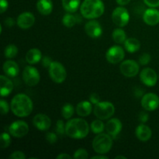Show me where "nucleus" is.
<instances>
[{
  "label": "nucleus",
  "instance_id": "f257e3e1",
  "mask_svg": "<svg viewBox=\"0 0 159 159\" xmlns=\"http://www.w3.org/2000/svg\"><path fill=\"white\" fill-rule=\"evenodd\" d=\"M10 107L15 116L26 117L32 113L34 104L29 96L23 93H20L12 98Z\"/></svg>",
  "mask_w": 159,
  "mask_h": 159
},
{
  "label": "nucleus",
  "instance_id": "f03ea898",
  "mask_svg": "<svg viewBox=\"0 0 159 159\" xmlns=\"http://www.w3.org/2000/svg\"><path fill=\"white\" fill-rule=\"evenodd\" d=\"M89 129L88 123L82 118L69 120L65 125L66 134L74 139L85 138L89 134Z\"/></svg>",
  "mask_w": 159,
  "mask_h": 159
},
{
  "label": "nucleus",
  "instance_id": "7ed1b4c3",
  "mask_svg": "<svg viewBox=\"0 0 159 159\" xmlns=\"http://www.w3.org/2000/svg\"><path fill=\"white\" fill-rule=\"evenodd\" d=\"M105 6L102 0H84L80 6L81 14L84 18L94 20L103 14Z\"/></svg>",
  "mask_w": 159,
  "mask_h": 159
},
{
  "label": "nucleus",
  "instance_id": "20e7f679",
  "mask_svg": "<svg viewBox=\"0 0 159 159\" xmlns=\"http://www.w3.org/2000/svg\"><path fill=\"white\" fill-rule=\"evenodd\" d=\"M113 146V138L108 134H99L93 141V148L97 154L108 153Z\"/></svg>",
  "mask_w": 159,
  "mask_h": 159
},
{
  "label": "nucleus",
  "instance_id": "39448f33",
  "mask_svg": "<svg viewBox=\"0 0 159 159\" xmlns=\"http://www.w3.org/2000/svg\"><path fill=\"white\" fill-rule=\"evenodd\" d=\"M93 113L98 119L105 120L110 119L114 114L115 107L113 104L110 102H107V101L99 102L95 105Z\"/></svg>",
  "mask_w": 159,
  "mask_h": 159
},
{
  "label": "nucleus",
  "instance_id": "423d86ee",
  "mask_svg": "<svg viewBox=\"0 0 159 159\" xmlns=\"http://www.w3.org/2000/svg\"><path fill=\"white\" fill-rule=\"evenodd\" d=\"M49 69V75L52 81L56 83H62L67 77L66 69L62 64L57 61H53Z\"/></svg>",
  "mask_w": 159,
  "mask_h": 159
},
{
  "label": "nucleus",
  "instance_id": "0eeeda50",
  "mask_svg": "<svg viewBox=\"0 0 159 159\" xmlns=\"http://www.w3.org/2000/svg\"><path fill=\"white\" fill-rule=\"evenodd\" d=\"M112 20L119 27L127 26L130 20V15L127 9L121 6L116 7L112 13Z\"/></svg>",
  "mask_w": 159,
  "mask_h": 159
},
{
  "label": "nucleus",
  "instance_id": "6e6552de",
  "mask_svg": "<svg viewBox=\"0 0 159 159\" xmlns=\"http://www.w3.org/2000/svg\"><path fill=\"white\" fill-rule=\"evenodd\" d=\"M23 79L29 86H35L40 80L38 70L33 66H26L23 71Z\"/></svg>",
  "mask_w": 159,
  "mask_h": 159
},
{
  "label": "nucleus",
  "instance_id": "1a4fd4ad",
  "mask_svg": "<svg viewBox=\"0 0 159 159\" xmlns=\"http://www.w3.org/2000/svg\"><path fill=\"white\" fill-rule=\"evenodd\" d=\"M120 70L123 75L127 78H133L135 77L139 72L140 66L135 61L126 60L121 63Z\"/></svg>",
  "mask_w": 159,
  "mask_h": 159
},
{
  "label": "nucleus",
  "instance_id": "9d476101",
  "mask_svg": "<svg viewBox=\"0 0 159 159\" xmlns=\"http://www.w3.org/2000/svg\"><path fill=\"white\" fill-rule=\"evenodd\" d=\"M9 131L12 137L17 138H23L29 132V126L25 121L16 120L10 124Z\"/></svg>",
  "mask_w": 159,
  "mask_h": 159
},
{
  "label": "nucleus",
  "instance_id": "9b49d317",
  "mask_svg": "<svg viewBox=\"0 0 159 159\" xmlns=\"http://www.w3.org/2000/svg\"><path fill=\"white\" fill-rule=\"evenodd\" d=\"M141 107L147 111H154L159 107V97L155 93H147L141 98Z\"/></svg>",
  "mask_w": 159,
  "mask_h": 159
},
{
  "label": "nucleus",
  "instance_id": "f8f14e48",
  "mask_svg": "<svg viewBox=\"0 0 159 159\" xmlns=\"http://www.w3.org/2000/svg\"><path fill=\"white\" fill-rule=\"evenodd\" d=\"M124 57H125L124 50L123 49V48H121L120 46H118V45L111 47L106 54L107 60L108 61V62L113 64V65L122 61Z\"/></svg>",
  "mask_w": 159,
  "mask_h": 159
},
{
  "label": "nucleus",
  "instance_id": "ddd939ff",
  "mask_svg": "<svg viewBox=\"0 0 159 159\" xmlns=\"http://www.w3.org/2000/svg\"><path fill=\"white\" fill-rule=\"evenodd\" d=\"M140 79L144 85L152 87L155 86L158 82V75L154 69L151 68H145L141 71Z\"/></svg>",
  "mask_w": 159,
  "mask_h": 159
},
{
  "label": "nucleus",
  "instance_id": "4468645a",
  "mask_svg": "<svg viewBox=\"0 0 159 159\" xmlns=\"http://www.w3.org/2000/svg\"><path fill=\"white\" fill-rule=\"evenodd\" d=\"M85 31L89 37L92 38H98L102 35V28L99 22L95 20H90L85 23Z\"/></svg>",
  "mask_w": 159,
  "mask_h": 159
},
{
  "label": "nucleus",
  "instance_id": "2eb2a0df",
  "mask_svg": "<svg viewBox=\"0 0 159 159\" xmlns=\"http://www.w3.org/2000/svg\"><path fill=\"white\" fill-rule=\"evenodd\" d=\"M35 23V16L30 12H25L20 14L16 20V24L23 30L30 29Z\"/></svg>",
  "mask_w": 159,
  "mask_h": 159
},
{
  "label": "nucleus",
  "instance_id": "dca6fc26",
  "mask_svg": "<svg viewBox=\"0 0 159 159\" xmlns=\"http://www.w3.org/2000/svg\"><path fill=\"white\" fill-rule=\"evenodd\" d=\"M33 124L34 127L39 130L45 131L50 128L51 125V120L48 116L43 113H38L35 115L33 119Z\"/></svg>",
  "mask_w": 159,
  "mask_h": 159
},
{
  "label": "nucleus",
  "instance_id": "f3484780",
  "mask_svg": "<svg viewBox=\"0 0 159 159\" xmlns=\"http://www.w3.org/2000/svg\"><path fill=\"white\" fill-rule=\"evenodd\" d=\"M122 123L117 118H112L106 124V130L113 138H116L122 130Z\"/></svg>",
  "mask_w": 159,
  "mask_h": 159
},
{
  "label": "nucleus",
  "instance_id": "a211bd4d",
  "mask_svg": "<svg viewBox=\"0 0 159 159\" xmlns=\"http://www.w3.org/2000/svg\"><path fill=\"white\" fill-rule=\"evenodd\" d=\"M144 23L149 26H155L159 23V11L154 8L146 9L143 15Z\"/></svg>",
  "mask_w": 159,
  "mask_h": 159
},
{
  "label": "nucleus",
  "instance_id": "6ab92c4d",
  "mask_svg": "<svg viewBox=\"0 0 159 159\" xmlns=\"http://www.w3.org/2000/svg\"><path fill=\"white\" fill-rule=\"evenodd\" d=\"M135 135L139 141L146 142L149 141L152 136V131L148 126L145 124H140L135 130Z\"/></svg>",
  "mask_w": 159,
  "mask_h": 159
},
{
  "label": "nucleus",
  "instance_id": "aec40b11",
  "mask_svg": "<svg viewBox=\"0 0 159 159\" xmlns=\"http://www.w3.org/2000/svg\"><path fill=\"white\" fill-rule=\"evenodd\" d=\"M2 69L5 74L11 78L16 77V76L18 75L19 71H20V68H19L16 62L12 60L5 61L4 64H3Z\"/></svg>",
  "mask_w": 159,
  "mask_h": 159
},
{
  "label": "nucleus",
  "instance_id": "412c9836",
  "mask_svg": "<svg viewBox=\"0 0 159 159\" xmlns=\"http://www.w3.org/2000/svg\"><path fill=\"white\" fill-rule=\"evenodd\" d=\"M93 111V103L90 101H82L76 107V112L79 116L85 117L91 114Z\"/></svg>",
  "mask_w": 159,
  "mask_h": 159
},
{
  "label": "nucleus",
  "instance_id": "4be33fe9",
  "mask_svg": "<svg viewBox=\"0 0 159 159\" xmlns=\"http://www.w3.org/2000/svg\"><path fill=\"white\" fill-rule=\"evenodd\" d=\"M0 81H1V96L2 97H5L7 96L12 93V89H13V84L12 82L7 78L6 76L2 75L0 76Z\"/></svg>",
  "mask_w": 159,
  "mask_h": 159
},
{
  "label": "nucleus",
  "instance_id": "5701e85b",
  "mask_svg": "<svg viewBox=\"0 0 159 159\" xmlns=\"http://www.w3.org/2000/svg\"><path fill=\"white\" fill-rule=\"evenodd\" d=\"M36 6L38 12L43 16L50 15L53 10V3L51 0H38Z\"/></svg>",
  "mask_w": 159,
  "mask_h": 159
},
{
  "label": "nucleus",
  "instance_id": "b1692460",
  "mask_svg": "<svg viewBox=\"0 0 159 159\" xmlns=\"http://www.w3.org/2000/svg\"><path fill=\"white\" fill-rule=\"evenodd\" d=\"M42 53L37 48H32L29 50L26 54V61L30 65H35L40 61L42 59Z\"/></svg>",
  "mask_w": 159,
  "mask_h": 159
},
{
  "label": "nucleus",
  "instance_id": "393cba45",
  "mask_svg": "<svg viewBox=\"0 0 159 159\" xmlns=\"http://www.w3.org/2000/svg\"><path fill=\"white\" fill-rule=\"evenodd\" d=\"M141 48V43L136 38H128L124 42V48L129 53H135L139 51Z\"/></svg>",
  "mask_w": 159,
  "mask_h": 159
},
{
  "label": "nucleus",
  "instance_id": "a878e982",
  "mask_svg": "<svg viewBox=\"0 0 159 159\" xmlns=\"http://www.w3.org/2000/svg\"><path fill=\"white\" fill-rule=\"evenodd\" d=\"M81 0H62L63 8L68 12H75L80 6Z\"/></svg>",
  "mask_w": 159,
  "mask_h": 159
},
{
  "label": "nucleus",
  "instance_id": "bb28decb",
  "mask_svg": "<svg viewBox=\"0 0 159 159\" xmlns=\"http://www.w3.org/2000/svg\"><path fill=\"white\" fill-rule=\"evenodd\" d=\"M79 16H74L71 14V12L65 14L64 17L62 18V23L64 26H65L68 28H71L75 26L77 23H79L80 20L79 19Z\"/></svg>",
  "mask_w": 159,
  "mask_h": 159
},
{
  "label": "nucleus",
  "instance_id": "cd10ccee",
  "mask_svg": "<svg viewBox=\"0 0 159 159\" xmlns=\"http://www.w3.org/2000/svg\"><path fill=\"white\" fill-rule=\"evenodd\" d=\"M112 37H113V40L115 43H124L125 40H127V35H126V32L121 28H117L113 30V34H112Z\"/></svg>",
  "mask_w": 159,
  "mask_h": 159
},
{
  "label": "nucleus",
  "instance_id": "c85d7f7f",
  "mask_svg": "<svg viewBox=\"0 0 159 159\" xmlns=\"http://www.w3.org/2000/svg\"><path fill=\"white\" fill-rule=\"evenodd\" d=\"M106 127L104 123L102 122V120H96L93 121L90 125V129H91L92 132H93L96 134H99L103 132V130H105Z\"/></svg>",
  "mask_w": 159,
  "mask_h": 159
},
{
  "label": "nucleus",
  "instance_id": "c756f323",
  "mask_svg": "<svg viewBox=\"0 0 159 159\" xmlns=\"http://www.w3.org/2000/svg\"><path fill=\"white\" fill-rule=\"evenodd\" d=\"M75 113L74 107L71 103H66L62 107L61 115L65 119L69 120Z\"/></svg>",
  "mask_w": 159,
  "mask_h": 159
},
{
  "label": "nucleus",
  "instance_id": "7c9ffc66",
  "mask_svg": "<svg viewBox=\"0 0 159 159\" xmlns=\"http://www.w3.org/2000/svg\"><path fill=\"white\" fill-rule=\"evenodd\" d=\"M18 54V48L16 45L9 44L6 47L4 50V55L7 58H13Z\"/></svg>",
  "mask_w": 159,
  "mask_h": 159
},
{
  "label": "nucleus",
  "instance_id": "2f4dec72",
  "mask_svg": "<svg viewBox=\"0 0 159 159\" xmlns=\"http://www.w3.org/2000/svg\"><path fill=\"white\" fill-rule=\"evenodd\" d=\"M11 144V137L6 132H3L1 134V147L4 149L9 147Z\"/></svg>",
  "mask_w": 159,
  "mask_h": 159
},
{
  "label": "nucleus",
  "instance_id": "473e14b6",
  "mask_svg": "<svg viewBox=\"0 0 159 159\" xmlns=\"http://www.w3.org/2000/svg\"><path fill=\"white\" fill-rule=\"evenodd\" d=\"M65 125L64 121L62 120H58L56 124V127H55V130L57 132V134L58 135H62L64 134H66V131H65Z\"/></svg>",
  "mask_w": 159,
  "mask_h": 159
},
{
  "label": "nucleus",
  "instance_id": "72a5a7b5",
  "mask_svg": "<svg viewBox=\"0 0 159 159\" xmlns=\"http://www.w3.org/2000/svg\"><path fill=\"white\" fill-rule=\"evenodd\" d=\"M73 158L76 159H85L89 158L88 152L85 149L79 148L77 151H75L73 155Z\"/></svg>",
  "mask_w": 159,
  "mask_h": 159
},
{
  "label": "nucleus",
  "instance_id": "f704fd0d",
  "mask_svg": "<svg viewBox=\"0 0 159 159\" xmlns=\"http://www.w3.org/2000/svg\"><path fill=\"white\" fill-rule=\"evenodd\" d=\"M9 106L8 104L7 101L4 100V99H1L0 100V111H1L2 115H6L9 113Z\"/></svg>",
  "mask_w": 159,
  "mask_h": 159
},
{
  "label": "nucleus",
  "instance_id": "c9c22d12",
  "mask_svg": "<svg viewBox=\"0 0 159 159\" xmlns=\"http://www.w3.org/2000/svg\"><path fill=\"white\" fill-rule=\"evenodd\" d=\"M151 59H152V57H151L150 54H148V53H144V54H141V55L140 56L139 60L138 61H139L140 65H147L151 61Z\"/></svg>",
  "mask_w": 159,
  "mask_h": 159
},
{
  "label": "nucleus",
  "instance_id": "e433bc0d",
  "mask_svg": "<svg viewBox=\"0 0 159 159\" xmlns=\"http://www.w3.org/2000/svg\"><path fill=\"white\" fill-rule=\"evenodd\" d=\"M45 138H46V141H48L49 144H55L57 141V136L56 134L53 133V132H49L46 134L45 136Z\"/></svg>",
  "mask_w": 159,
  "mask_h": 159
},
{
  "label": "nucleus",
  "instance_id": "4c0bfd02",
  "mask_svg": "<svg viewBox=\"0 0 159 159\" xmlns=\"http://www.w3.org/2000/svg\"><path fill=\"white\" fill-rule=\"evenodd\" d=\"M10 159H25L26 158V155L23 152H20V151H16L13 153L11 154L9 156Z\"/></svg>",
  "mask_w": 159,
  "mask_h": 159
},
{
  "label": "nucleus",
  "instance_id": "58836bf2",
  "mask_svg": "<svg viewBox=\"0 0 159 159\" xmlns=\"http://www.w3.org/2000/svg\"><path fill=\"white\" fill-rule=\"evenodd\" d=\"M52 62L53 61L52 60H51V58L50 57H48V56H44V57H42L41 59L42 65L46 68H49L51 65L52 64Z\"/></svg>",
  "mask_w": 159,
  "mask_h": 159
},
{
  "label": "nucleus",
  "instance_id": "ea45409f",
  "mask_svg": "<svg viewBox=\"0 0 159 159\" xmlns=\"http://www.w3.org/2000/svg\"><path fill=\"white\" fill-rule=\"evenodd\" d=\"M144 3L151 8H155L159 6V0H144Z\"/></svg>",
  "mask_w": 159,
  "mask_h": 159
},
{
  "label": "nucleus",
  "instance_id": "a19ab883",
  "mask_svg": "<svg viewBox=\"0 0 159 159\" xmlns=\"http://www.w3.org/2000/svg\"><path fill=\"white\" fill-rule=\"evenodd\" d=\"M89 101L93 104L96 105L98 102H100V98H99V95L96 94V93H92L91 96H90L89 97Z\"/></svg>",
  "mask_w": 159,
  "mask_h": 159
},
{
  "label": "nucleus",
  "instance_id": "79ce46f5",
  "mask_svg": "<svg viewBox=\"0 0 159 159\" xmlns=\"http://www.w3.org/2000/svg\"><path fill=\"white\" fill-rule=\"evenodd\" d=\"M8 2L7 0H0V12L3 13L4 12H6V9H8Z\"/></svg>",
  "mask_w": 159,
  "mask_h": 159
},
{
  "label": "nucleus",
  "instance_id": "37998d69",
  "mask_svg": "<svg viewBox=\"0 0 159 159\" xmlns=\"http://www.w3.org/2000/svg\"><path fill=\"white\" fill-rule=\"evenodd\" d=\"M16 23V22H15V20L12 18H11V17H8V18L5 19L4 20L5 26H8V27H12Z\"/></svg>",
  "mask_w": 159,
  "mask_h": 159
},
{
  "label": "nucleus",
  "instance_id": "c03bdc74",
  "mask_svg": "<svg viewBox=\"0 0 159 159\" xmlns=\"http://www.w3.org/2000/svg\"><path fill=\"white\" fill-rule=\"evenodd\" d=\"M139 120L141 121V123H146L149 119L148 114L145 112H141L139 114Z\"/></svg>",
  "mask_w": 159,
  "mask_h": 159
},
{
  "label": "nucleus",
  "instance_id": "a18cd8bd",
  "mask_svg": "<svg viewBox=\"0 0 159 159\" xmlns=\"http://www.w3.org/2000/svg\"><path fill=\"white\" fill-rule=\"evenodd\" d=\"M57 159H71L72 158V157L70 156V155H68V154L63 153V154H60L59 155H57Z\"/></svg>",
  "mask_w": 159,
  "mask_h": 159
},
{
  "label": "nucleus",
  "instance_id": "49530a36",
  "mask_svg": "<svg viewBox=\"0 0 159 159\" xmlns=\"http://www.w3.org/2000/svg\"><path fill=\"white\" fill-rule=\"evenodd\" d=\"M116 1L118 5H120V6H126V5L129 4L130 0H116Z\"/></svg>",
  "mask_w": 159,
  "mask_h": 159
},
{
  "label": "nucleus",
  "instance_id": "de8ad7c7",
  "mask_svg": "<svg viewBox=\"0 0 159 159\" xmlns=\"http://www.w3.org/2000/svg\"><path fill=\"white\" fill-rule=\"evenodd\" d=\"M108 157H107L106 155H102L100 154H99V155H96V156H93L91 159H108Z\"/></svg>",
  "mask_w": 159,
  "mask_h": 159
},
{
  "label": "nucleus",
  "instance_id": "09e8293b",
  "mask_svg": "<svg viewBox=\"0 0 159 159\" xmlns=\"http://www.w3.org/2000/svg\"><path fill=\"white\" fill-rule=\"evenodd\" d=\"M115 158H116V159H118V158H124V159H126V158H127V157H125V156H120H120H116Z\"/></svg>",
  "mask_w": 159,
  "mask_h": 159
}]
</instances>
